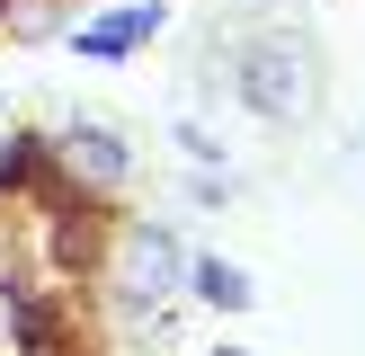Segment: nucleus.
<instances>
[{
    "mask_svg": "<svg viewBox=\"0 0 365 356\" xmlns=\"http://www.w3.org/2000/svg\"><path fill=\"white\" fill-rule=\"evenodd\" d=\"M160 0H125V9H107V18H89V27H63V45L81 53V63H134L143 45L160 36Z\"/></svg>",
    "mask_w": 365,
    "mask_h": 356,
    "instance_id": "obj_4",
    "label": "nucleus"
},
{
    "mask_svg": "<svg viewBox=\"0 0 365 356\" xmlns=\"http://www.w3.org/2000/svg\"><path fill=\"white\" fill-rule=\"evenodd\" d=\"M0 169H9V134H0Z\"/></svg>",
    "mask_w": 365,
    "mask_h": 356,
    "instance_id": "obj_7",
    "label": "nucleus"
},
{
    "mask_svg": "<svg viewBox=\"0 0 365 356\" xmlns=\"http://www.w3.org/2000/svg\"><path fill=\"white\" fill-rule=\"evenodd\" d=\"M187 294L205 303V312H250L259 285H250V267H232L223 249H187Z\"/></svg>",
    "mask_w": 365,
    "mask_h": 356,
    "instance_id": "obj_5",
    "label": "nucleus"
},
{
    "mask_svg": "<svg viewBox=\"0 0 365 356\" xmlns=\"http://www.w3.org/2000/svg\"><path fill=\"white\" fill-rule=\"evenodd\" d=\"M232 89L259 125H312L321 116V45L303 27H250L232 45Z\"/></svg>",
    "mask_w": 365,
    "mask_h": 356,
    "instance_id": "obj_1",
    "label": "nucleus"
},
{
    "mask_svg": "<svg viewBox=\"0 0 365 356\" xmlns=\"http://www.w3.org/2000/svg\"><path fill=\"white\" fill-rule=\"evenodd\" d=\"M321 9H330V0H321Z\"/></svg>",
    "mask_w": 365,
    "mask_h": 356,
    "instance_id": "obj_8",
    "label": "nucleus"
},
{
    "mask_svg": "<svg viewBox=\"0 0 365 356\" xmlns=\"http://www.w3.org/2000/svg\"><path fill=\"white\" fill-rule=\"evenodd\" d=\"M116 294L134 312H170V294H187V241L170 223H134L116 241Z\"/></svg>",
    "mask_w": 365,
    "mask_h": 356,
    "instance_id": "obj_2",
    "label": "nucleus"
},
{
    "mask_svg": "<svg viewBox=\"0 0 365 356\" xmlns=\"http://www.w3.org/2000/svg\"><path fill=\"white\" fill-rule=\"evenodd\" d=\"M205 356H250V347H232V338H223V347H205Z\"/></svg>",
    "mask_w": 365,
    "mask_h": 356,
    "instance_id": "obj_6",
    "label": "nucleus"
},
{
    "mask_svg": "<svg viewBox=\"0 0 365 356\" xmlns=\"http://www.w3.org/2000/svg\"><path fill=\"white\" fill-rule=\"evenodd\" d=\"M53 169L81 196H116V187H134V142H125L116 125H98V116H71L63 134H53Z\"/></svg>",
    "mask_w": 365,
    "mask_h": 356,
    "instance_id": "obj_3",
    "label": "nucleus"
}]
</instances>
